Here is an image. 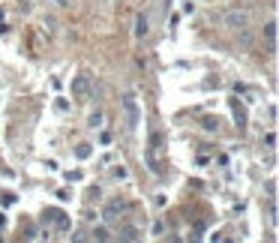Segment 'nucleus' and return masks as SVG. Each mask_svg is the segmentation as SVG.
Instances as JSON below:
<instances>
[{
    "instance_id": "nucleus-10",
    "label": "nucleus",
    "mask_w": 279,
    "mask_h": 243,
    "mask_svg": "<svg viewBox=\"0 0 279 243\" xmlns=\"http://www.w3.org/2000/svg\"><path fill=\"white\" fill-rule=\"evenodd\" d=\"M78 156H81V159H87V156H90V144H81L78 147Z\"/></svg>"
},
{
    "instance_id": "nucleus-12",
    "label": "nucleus",
    "mask_w": 279,
    "mask_h": 243,
    "mask_svg": "<svg viewBox=\"0 0 279 243\" xmlns=\"http://www.w3.org/2000/svg\"><path fill=\"white\" fill-rule=\"evenodd\" d=\"M264 144H267V147H276V135H273V132H270V135L264 138Z\"/></svg>"
},
{
    "instance_id": "nucleus-1",
    "label": "nucleus",
    "mask_w": 279,
    "mask_h": 243,
    "mask_svg": "<svg viewBox=\"0 0 279 243\" xmlns=\"http://www.w3.org/2000/svg\"><path fill=\"white\" fill-rule=\"evenodd\" d=\"M120 111H123V120L129 129H138V123H141V105H138V96L132 90H126L123 96H120Z\"/></svg>"
},
{
    "instance_id": "nucleus-13",
    "label": "nucleus",
    "mask_w": 279,
    "mask_h": 243,
    "mask_svg": "<svg viewBox=\"0 0 279 243\" xmlns=\"http://www.w3.org/2000/svg\"><path fill=\"white\" fill-rule=\"evenodd\" d=\"M264 30H267V36H270V39H273V36H276V24H273V21H270V24H267V27H264Z\"/></svg>"
},
{
    "instance_id": "nucleus-9",
    "label": "nucleus",
    "mask_w": 279,
    "mask_h": 243,
    "mask_svg": "<svg viewBox=\"0 0 279 243\" xmlns=\"http://www.w3.org/2000/svg\"><path fill=\"white\" fill-rule=\"evenodd\" d=\"M120 240H135V231L132 228H123V231H120Z\"/></svg>"
},
{
    "instance_id": "nucleus-7",
    "label": "nucleus",
    "mask_w": 279,
    "mask_h": 243,
    "mask_svg": "<svg viewBox=\"0 0 279 243\" xmlns=\"http://www.w3.org/2000/svg\"><path fill=\"white\" fill-rule=\"evenodd\" d=\"M111 177H117V180H126V168H123V165H114V168H111Z\"/></svg>"
},
{
    "instance_id": "nucleus-8",
    "label": "nucleus",
    "mask_w": 279,
    "mask_h": 243,
    "mask_svg": "<svg viewBox=\"0 0 279 243\" xmlns=\"http://www.w3.org/2000/svg\"><path fill=\"white\" fill-rule=\"evenodd\" d=\"M90 126H93V129H96V126H102V114H99V111H96V114H90Z\"/></svg>"
},
{
    "instance_id": "nucleus-2",
    "label": "nucleus",
    "mask_w": 279,
    "mask_h": 243,
    "mask_svg": "<svg viewBox=\"0 0 279 243\" xmlns=\"http://www.w3.org/2000/svg\"><path fill=\"white\" fill-rule=\"evenodd\" d=\"M150 33V18L144 12H138V18H135V39H144Z\"/></svg>"
},
{
    "instance_id": "nucleus-3",
    "label": "nucleus",
    "mask_w": 279,
    "mask_h": 243,
    "mask_svg": "<svg viewBox=\"0 0 279 243\" xmlns=\"http://www.w3.org/2000/svg\"><path fill=\"white\" fill-rule=\"evenodd\" d=\"M87 90H90V78H87V75H78L75 81H72V96H87Z\"/></svg>"
},
{
    "instance_id": "nucleus-11",
    "label": "nucleus",
    "mask_w": 279,
    "mask_h": 243,
    "mask_svg": "<svg viewBox=\"0 0 279 243\" xmlns=\"http://www.w3.org/2000/svg\"><path fill=\"white\" fill-rule=\"evenodd\" d=\"M96 240H99V243H108V234H105V228H99V231H96Z\"/></svg>"
},
{
    "instance_id": "nucleus-5",
    "label": "nucleus",
    "mask_w": 279,
    "mask_h": 243,
    "mask_svg": "<svg viewBox=\"0 0 279 243\" xmlns=\"http://www.w3.org/2000/svg\"><path fill=\"white\" fill-rule=\"evenodd\" d=\"M225 21H228L231 27H237V30H243V27H246V12H228V15H225Z\"/></svg>"
},
{
    "instance_id": "nucleus-6",
    "label": "nucleus",
    "mask_w": 279,
    "mask_h": 243,
    "mask_svg": "<svg viewBox=\"0 0 279 243\" xmlns=\"http://www.w3.org/2000/svg\"><path fill=\"white\" fill-rule=\"evenodd\" d=\"M87 240H90V234H87L84 228H75L72 231V243H87Z\"/></svg>"
},
{
    "instance_id": "nucleus-4",
    "label": "nucleus",
    "mask_w": 279,
    "mask_h": 243,
    "mask_svg": "<svg viewBox=\"0 0 279 243\" xmlns=\"http://www.w3.org/2000/svg\"><path fill=\"white\" fill-rule=\"evenodd\" d=\"M120 210H126V201H114V204H108L105 210H102V219H105V222H114V216H117Z\"/></svg>"
}]
</instances>
